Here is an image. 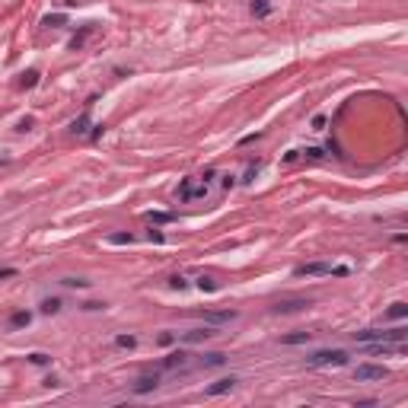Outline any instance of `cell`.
<instances>
[{
	"label": "cell",
	"mask_w": 408,
	"mask_h": 408,
	"mask_svg": "<svg viewBox=\"0 0 408 408\" xmlns=\"http://www.w3.org/2000/svg\"><path fill=\"white\" fill-rule=\"evenodd\" d=\"M198 316H201V322H207V325H227V322L236 319V312L233 309H217V312H198Z\"/></svg>",
	"instance_id": "cell-9"
},
{
	"label": "cell",
	"mask_w": 408,
	"mask_h": 408,
	"mask_svg": "<svg viewBox=\"0 0 408 408\" xmlns=\"http://www.w3.org/2000/svg\"><path fill=\"white\" fill-rule=\"evenodd\" d=\"M115 344H118V348H128V351H131L134 344H137V338H134V335H118Z\"/></svg>",
	"instance_id": "cell-25"
},
{
	"label": "cell",
	"mask_w": 408,
	"mask_h": 408,
	"mask_svg": "<svg viewBox=\"0 0 408 408\" xmlns=\"http://www.w3.org/2000/svg\"><path fill=\"white\" fill-rule=\"evenodd\" d=\"M312 131H325V115H316V118H312Z\"/></svg>",
	"instance_id": "cell-31"
},
{
	"label": "cell",
	"mask_w": 408,
	"mask_h": 408,
	"mask_svg": "<svg viewBox=\"0 0 408 408\" xmlns=\"http://www.w3.org/2000/svg\"><path fill=\"white\" fill-rule=\"evenodd\" d=\"M169 287H172V290H185V287H188V281H185L182 274H172V277H169Z\"/></svg>",
	"instance_id": "cell-27"
},
{
	"label": "cell",
	"mask_w": 408,
	"mask_h": 408,
	"mask_svg": "<svg viewBox=\"0 0 408 408\" xmlns=\"http://www.w3.org/2000/svg\"><path fill=\"white\" fill-rule=\"evenodd\" d=\"M42 312H61V300H58V297L42 300Z\"/></svg>",
	"instance_id": "cell-26"
},
{
	"label": "cell",
	"mask_w": 408,
	"mask_h": 408,
	"mask_svg": "<svg viewBox=\"0 0 408 408\" xmlns=\"http://www.w3.org/2000/svg\"><path fill=\"white\" fill-rule=\"evenodd\" d=\"M249 10H252V16L265 20V16L271 13V4H268V0H252V4H249Z\"/></svg>",
	"instance_id": "cell-16"
},
{
	"label": "cell",
	"mask_w": 408,
	"mask_h": 408,
	"mask_svg": "<svg viewBox=\"0 0 408 408\" xmlns=\"http://www.w3.org/2000/svg\"><path fill=\"white\" fill-rule=\"evenodd\" d=\"M4 277H16V268H4V271H0V281H4Z\"/></svg>",
	"instance_id": "cell-33"
},
{
	"label": "cell",
	"mask_w": 408,
	"mask_h": 408,
	"mask_svg": "<svg viewBox=\"0 0 408 408\" xmlns=\"http://www.w3.org/2000/svg\"><path fill=\"white\" fill-rule=\"evenodd\" d=\"M303 341H309V332H297V335H284L281 338V344H303Z\"/></svg>",
	"instance_id": "cell-22"
},
{
	"label": "cell",
	"mask_w": 408,
	"mask_h": 408,
	"mask_svg": "<svg viewBox=\"0 0 408 408\" xmlns=\"http://www.w3.org/2000/svg\"><path fill=\"white\" fill-rule=\"evenodd\" d=\"M147 220H153V223H169V220H172V214H160V211L153 214V211H150V214H147Z\"/></svg>",
	"instance_id": "cell-29"
},
{
	"label": "cell",
	"mask_w": 408,
	"mask_h": 408,
	"mask_svg": "<svg viewBox=\"0 0 408 408\" xmlns=\"http://www.w3.org/2000/svg\"><path fill=\"white\" fill-rule=\"evenodd\" d=\"M64 23H67L64 13H55V16H45V20H42V26H48V29L51 26H64Z\"/></svg>",
	"instance_id": "cell-24"
},
{
	"label": "cell",
	"mask_w": 408,
	"mask_h": 408,
	"mask_svg": "<svg viewBox=\"0 0 408 408\" xmlns=\"http://www.w3.org/2000/svg\"><path fill=\"white\" fill-rule=\"evenodd\" d=\"M39 83V74L36 71H26L23 74V90H29V86H36Z\"/></svg>",
	"instance_id": "cell-28"
},
{
	"label": "cell",
	"mask_w": 408,
	"mask_h": 408,
	"mask_svg": "<svg viewBox=\"0 0 408 408\" xmlns=\"http://www.w3.org/2000/svg\"><path fill=\"white\" fill-rule=\"evenodd\" d=\"M344 363H348V354L341 348H325L306 357V367H344Z\"/></svg>",
	"instance_id": "cell-4"
},
{
	"label": "cell",
	"mask_w": 408,
	"mask_h": 408,
	"mask_svg": "<svg viewBox=\"0 0 408 408\" xmlns=\"http://www.w3.org/2000/svg\"><path fill=\"white\" fill-rule=\"evenodd\" d=\"M300 160V150H290V153H284V163H297Z\"/></svg>",
	"instance_id": "cell-32"
},
{
	"label": "cell",
	"mask_w": 408,
	"mask_h": 408,
	"mask_svg": "<svg viewBox=\"0 0 408 408\" xmlns=\"http://www.w3.org/2000/svg\"><path fill=\"white\" fill-rule=\"evenodd\" d=\"M160 386V373H141V376H137V383H134V392L137 395H147V392H153V389Z\"/></svg>",
	"instance_id": "cell-8"
},
{
	"label": "cell",
	"mask_w": 408,
	"mask_h": 408,
	"mask_svg": "<svg viewBox=\"0 0 408 408\" xmlns=\"http://www.w3.org/2000/svg\"><path fill=\"white\" fill-rule=\"evenodd\" d=\"M217 287H220V284H217L211 274H201V277H198V290H207V293H214Z\"/></svg>",
	"instance_id": "cell-17"
},
{
	"label": "cell",
	"mask_w": 408,
	"mask_h": 408,
	"mask_svg": "<svg viewBox=\"0 0 408 408\" xmlns=\"http://www.w3.org/2000/svg\"><path fill=\"white\" fill-rule=\"evenodd\" d=\"M214 335H217V328H207V325H201V328H192V332H176V338H179V341H185V344L207 341V338H214Z\"/></svg>",
	"instance_id": "cell-7"
},
{
	"label": "cell",
	"mask_w": 408,
	"mask_h": 408,
	"mask_svg": "<svg viewBox=\"0 0 408 408\" xmlns=\"http://www.w3.org/2000/svg\"><path fill=\"white\" fill-rule=\"evenodd\" d=\"M258 169H262V163H258V160H252V163H249V166H246V176H242V185H249V182H252V179L258 176Z\"/></svg>",
	"instance_id": "cell-20"
},
{
	"label": "cell",
	"mask_w": 408,
	"mask_h": 408,
	"mask_svg": "<svg viewBox=\"0 0 408 408\" xmlns=\"http://www.w3.org/2000/svg\"><path fill=\"white\" fill-rule=\"evenodd\" d=\"M236 383H239L236 376H223V379H217V383L207 386V389H204V395H211V398H214V395H223V392H230V389L236 386Z\"/></svg>",
	"instance_id": "cell-11"
},
{
	"label": "cell",
	"mask_w": 408,
	"mask_h": 408,
	"mask_svg": "<svg viewBox=\"0 0 408 408\" xmlns=\"http://www.w3.org/2000/svg\"><path fill=\"white\" fill-rule=\"evenodd\" d=\"M109 242L112 246H128V242H134V233H112Z\"/></svg>",
	"instance_id": "cell-19"
},
{
	"label": "cell",
	"mask_w": 408,
	"mask_h": 408,
	"mask_svg": "<svg viewBox=\"0 0 408 408\" xmlns=\"http://www.w3.org/2000/svg\"><path fill=\"white\" fill-rule=\"evenodd\" d=\"M93 32H96V23H86L83 29H80V32H77V36L71 39V51H80V48L86 45V39L93 36Z\"/></svg>",
	"instance_id": "cell-13"
},
{
	"label": "cell",
	"mask_w": 408,
	"mask_h": 408,
	"mask_svg": "<svg viewBox=\"0 0 408 408\" xmlns=\"http://www.w3.org/2000/svg\"><path fill=\"white\" fill-rule=\"evenodd\" d=\"M405 316H408V306H405V303H392L389 312H386V319H405Z\"/></svg>",
	"instance_id": "cell-18"
},
{
	"label": "cell",
	"mask_w": 408,
	"mask_h": 408,
	"mask_svg": "<svg viewBox=\"0 0 408 408\" xmlns=\"http://www.w3.org/2000/svg\"><path fill=\"white\" fill-rule=\"evenodd\" d=\"M29 363H36V367H48L51 357H48V354H42V351H32L29 354Z\"/></svg>",
	"instance_id": "cell-23"
},
{
	"label": "cell",
	"mask_w": 408,
	"mask_h": 408,
	"mask_svg": "<svg viewBox=\"0 0 408 408\" xmlns=\"http://www.w3.org/2000/svg\"><path fill=\"white\" fill-rule=\"evenodd\" d=\"M176 198L182 204H192V201H204L207 198V182L201 176H188L182 185L176 188Z\"/></svg>",
	"instance_id": "cell-3"
},
{
	"label": "cell",
	"mask_w": 408,
	"mask_h": 408,
	"mask_svg": "<svg viewBox=\"0 0 408 408\" xmlns=\"http://www.w3.org/2000/svg\"><path fill=\"white\" fill-rule=\"evenodd\" d=\"M389 370L386 367H376V363H357L354 367V379L357 383H373V379H386Z\"/></svg>",
	"instance_id": "cell-6"
},
{
	"label": "cell",
	"mask_w": 408,
	"mask_h": 408,
	"mask_svg": "<svg viewBox=\"0 0 408 408\" xmlns=\"http://www.w3.org/2000/svg\"><path fill=\"white\" fill-rule=\"evenodd\" d=\"M408 328L405 325H395V328H360L354 332V341L367 344V341H405Z\"/></svg>",
	"instance_id": "cell-1"
},
{
	"label": "cell",
	"mask_w": 408,
	"mask_h": 408,
	"mask_svg": "<svg viewBox=\"0 0 408 408\" xmlns=\"http://www.w3.org/2000/svg\"><path fill=\"white\" fill-rule=\"evenodd\" d=\"M160 370H169V373H179V376H185V373L195 370V354L192 351H169L166 357L160 360Z\"/></svg>",
	"instance_id": "cell-2"
},
{
	"label": "cell",
	"mask_w": 408,
	"mask_h": 408,
	"mask_svg": "<svg viewBox=\"0 0 408 408\" xmlns=\"http://www.w3.org/2000/svg\"><path fill=\"white\" fill-rule=\"evenodd\" d=\"M156 341H160V344H172V341H179V338H176V332H163Z\"/></svg>",
	"instance_id": "cell-30"
},
{
	"label": "cell",
	"mask_w": 408,
	"mask_h": 408,
	"mask_svg": "<svg viewBox=\"0 0 408 408\" xmlns=\"http://www.w3.org/2000/svg\"><path fill=\"white\" fill-rule=\"evenodd\" d=\"M90 128H93L90 112H83L80 118H74V121H71V134H74V137H86V134H90Z\"/></svg>",
	"instance_id": "cell-12"
},
{
	"label": "cell",
	"mask_w": 408,
	"mask_h": 408,
	"mask_svg": "<svg viewBox=\"0 0 408 408\" xmlns=\"http://www.w3.org/2000/svg\"><path fill=\"white\" fill-rule=\"evenodd\" d=\"M32 322V312L29 309H20V312H13L10 316V328H23V325H29Z\"/></svg>",
	"instance_id": "cell-15"
},
{
	"label": "cell",
	"mask_w": 408,
	"mask_h": 408,
	"mask_svg": "<svg viewBox=\"0 0 408 408\" xmlns=\"http://www.w3.org/2000/svg\"><path fill=\"white\" fill-rule=\"evenodd\" d=\"M227 363V357H223L220 351H214V354H201V357H195V370H211V367H223Z\"/></svg>",
	"instance_id": "cell-10"
},
{
	"label": "cell",
	"mask_w": 408,
	"mask_h": 408,
	"mask_svg": "<svg viewBox=\"0 0 408 408\" xmlns=\"http://www.w3.org/2000/svg\"><path fill=\"white\" fill-rule=\"evenodd\" d=\"M64 287H71V290H83V287H90V281H83V277H64Z\"/></svg>",
	"instance_id": "cell-21"
},
{
	"label": "cell",
	"mask_w": 408,
	"mask_h": 408,
	"mask_svg": "<svg viewBox=\"0 0 408 408\" xmlns=\"http://www.w3.org/2000/svg\"><path fill=\"white\" fill-rule=\"evenodd\" d=\"M309 300H281L274 306V312H297V309H306Z\"/></svg>",
	"instance_id": "cell-14"
},
{
	"label": "cell",
	"mask_w": 408,
	"mask_h": 408,
	"mask_svg": "<svg viewBox=\"0 0 408 408\" xmlns=\"http://www.w3.org/2000/svg\"><path fill=\"white\" fill-rule=\"evenodd\" d=\"M293 274H297V277H322V274L344 277V274H348V268H344V265H325V262H309V265H300Z\"/></svg>",
	"instance_id": "cell-5"
}]
</instances>
